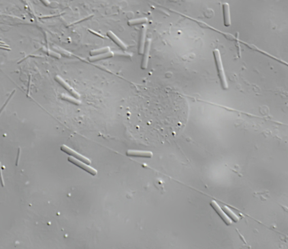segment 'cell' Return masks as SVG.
I'll list each match as a JSON object with an SVG mask.
<instances>
[{
    "instance_id": "1",
    "label": "cell",
    "mask_w": 288,
    "mask_h": 249,
    "mask_svg": "<svg viewBox=\"0 0 288 249\" xmlns=\"http://www.w3.org/2000/svg\"><path fill=\"white\" fill-rule=\"evenodd\" d=\"M213 54L215 65H216V67L217 68L218 76L220 79L221 86L223 88V90H226L229 88V85H228L226 77L225 70H224L220 52L218 49H215L213 51Z\"/></svg>"
},
{
    "instance_id": "4",
    "label": "cell",
    "mask_w": 288,
    "mask_h": 249,
    "mask_svg": "<svg viewBox=\"0 0 288 249\" xmlns=\"http://www.w3.org/2000/svg\"><path fill=\"white\" fill-rule=\"evenodd\" d=\"M55 81H56L59 84H60L61 86H62L65 90L68 91L69 93L71 94L73 97L77 98V99L79 98L80 95L79 94L78 92L75 91L74 88L71 87L70 85H69L65 81H64L63 79L61 78L60 76H59V75L55 76Z\"/></svg>"
},
{
    "instance_id": "9",
    "label": "cell",
    "mask_w": 288,
    "mask_h": 249,
    "mask_svg": "<svg viewBox=\"0 0 288 249\" xmlns=\"http://www.w3.org/2000/svg\"><path fill=\"white\" fill-rule=\"evenodd\" d=\"M107 36H108L118 46H119L120 49L123 50H127V46L113 32H112V31H108L107 32Z\"/></svg>"
},
{
    "instance_id": "11",
    "label": "cell",
    "mask_w": 288,
    "mask_h": 249,
    "mask_svg": "<svg viewBox=\"0 0 288 249\" xmlns=\"http://www.w3.org/2000/svg\"><path fill=\"white\" fill-rule=\"evenodd\" d=\"M113 56V52H111V51L110 52V51H109V52H107V53H104V54H100V55L92 56L90 57V58H88V60H89L90 62H96V61H99V60H104V59H107V58H112Z\"/></svg>"
},
{
    "instance_id": "13",
    "label": "cell",
    "mask_w": 288,
    "mask_h": 249,
    "mask_svg": "<svg viewBox=\"0 0 288 249\" xmlns=\"http://www.w3.org/2000/svg\"><path fill=\"white\" fill-rule=\"evenodd\" d=\"M109 51H110V48L109 47H103V48H101V49L92 50L90 52V54L91 55V56H95V55L103 54L107 53V52H109Z\"/></svg>"
},
{
    "instance_id": "2",
    "label": "cell",
    "mask_w": 288,
    "mask_h": 249,
    "mask_svg": "<svg viewBox=\"0 0 288 249\" xmlns=\"http://www.w3.org/2000/svg\"><path fill=\"white\" fill-rule=\"evenodd\" d=\"M60 150H62L63 152H65L67 154L69 155L72 156L73 158H75L78 160H79L82 162H83L85 164L90 165L91 164V160L87 158L84 156L76 152L75 150L69 148L67 146L63 145L61 146L60 147Z\"/></svg>"
},
{
    "instance_id": "8",
    "label": "cell",
    "mask_w": 288,
    "mask_h": 249,
    "mask_svg": "<svg viewBox=\"0 0 288 249\" xmlns=\"http://www.w3.org/2000/svg\"><path fill=\"white\" fill-rule=\"evenodd\" d=\"M222 11H223V24L226 27H229L231 26V16H230V5L228 3L222 4Z\"/></svg>"
},
{
    "instance_id": "5",
    "label": "cell",
    "mask_w": 288,
    "mask_h": 249,
    "mask_svg": "<svg viewBox=\"0 0 288 249\" xmlns=\"http://www.w3.org/2000/svg\"><path fill=\"white\" fill-rule=\"evenodd\" d=\"M210 205L213 208L215 211H216L219 216L222 219L223 222L226 224L227 226H230L232 223V221L230 219V218L227 216L226 214L223 212V210L218 205V204L215 201H212L210 203Z\"/></svg>"
},
{
    "instance_id": "15",
    "label": "cell",
    "mask_w": 288,
    "mask_h": 249,
    "mask_svg": "<svg viewBox=\"0 0 288 249\" xmlns=\"http://www.w3.org/2000/svg\"><path fill=\"white\" fill-rule=\"evenodd\" d=\"M148 21V19L146 18H141L137 19L132 20L128 22V24L130 26H134L137 24H140L142 23H145Z\"/></svg>"
},
{
    "instance_id": "10",
    "label": "cell",
    "mask_w": 288,
    "mask_h": 249,
    "mask_svg": "<svg viewBox=\"0 0 288 249\" xmlns=\"http://www.w3.org/2000/svg\"><path fill=\"white\" fill-rule=\"evenodd\" d=\"M146 33V26H144L141 29V36L140 39L139 49V54L140 55L143 54L144 52V50L145 45Z\"/></svg>"
},
{
    "instance_id": "12",
    "label": "cell",
    "mask_w": 288,
    "mask_h": 249,
    "mask_svg": "<svg viewBox=\"0 0 288 249\" xmlns=\"http://www.w3.org/2000/svg\"><path fill=\"white\" fill-rule=\"evenodd\" d=\"M61 98L63 100L67 101L69 102H71V104H74L75 105H79L81 104V102L79 100H78L77 98L75 97H71L69 96L67 94H62L61 95Z\"/></svg>"
},
{
    "instance_id": "7",
    "label": "cell",
    "mask_w": 288,
    "mask_h": 249,
    "mask_svg": "<svg viewBox=\"0 0 288 249\" xmlns=\"http://www.w3.org/2000/svg\"><path fill=\"white\" fill-rule=\"evenodd\" d=\"M126 155L131 157H139L144 158H152V152L148 151H139V150H128L126 152Z\"/></svg>"
},
{
    "instance_id": "3",
    "label": "cell",
    "mask_w": 288,
    "mask_h": 249,
    "mask_svg": "<svg viewBox=\"0 0 288 249\" xmlns=\"http://www.w3.org/2000/svg\"><path fill=\"white\" fill-rule=\"evenodd\" d=\"M68 160L69 162H71L72 164L77 166L78 167L84 170V171L90 173L92 175H97V171L96 169H95L92 168L90 166H88V165L85 164L84 163H83L79 162V160H77L76 159L73 158L72 157H69Z\"/></svg>"
},
{
    "instance_id": "14",
    "label": "cell",
    "mask_w": 288,
    "mask_h": 249,
    "mask_svg": "<svg viewBox=\"0 0 288 249\" xmlns=\"http://www.w3.org/2000/svg\"><path fill=\"white\" fill-rule=\"evenodd\" d=\"M223 209L224 211H225V212H226L229 216H230L231 218L235 222H237V221L239 220V218L237 217V216L235 214L233 213V211L231 210L230 209H229V207H227L225 206V207H223Z\"/></svg>"
},
{
    "instance_id": "6",
    "label": "cell",
    "mask_w": 288,
    "mask_h": 249,
    "mask_svg": "<svg viewBox=\"0 0 288 249\" xmlns=\"http://www.w3.org/2000/svg\"><path fill=\"white\" fill-rule=\"evenodd\" d=\"M150 47H151V39L149 38L146 41V43L145 45V47L144 50V56H143V60H142V63H141V69L143 70H145L148 68Z\"/></svg>"
},
{
    "instance_id": "16",
    "label": "cell",
    "mask_w": 288,
    "mask_h": 249,
    "mask_svg": "<svg viewBox=\"0 0 288 249\" xmlns=\"http://www.w3.org/2000/svg\"><path fill=\"white\" fill-rule=\"evenodd\" d=\"M15 90H14V91H13V92H12V94H10V96H9V98H8L7 99V100H6V102H5V103L4 104V105H3V107H2V109H1V110H0V114L1 113V112L2 111V110H3V109H4V108L5 107V106H6L7 105V104H8V102H9V101L10 100V99L11 98V97H12V96H13L14 94V93H15Z\"/></svg>"
},
{
    "instance_id": "18",
    "label": "cell",
    "mask_w": 288,
    "mask_h": 249,
    "mask_svg": "<svg viewBox=\"0 0 288 249\" xmlns=\"http://www.w3.org/2000/svg\"><path fill=\"white\" fill-rule=\"evenodd\" d=\"M2 171H1V163H0V177H0V179H1V181L2 185V186H3L4 185H3V178H2Z\"/></svg>"
},
{
    "instance_id": "17",
    "label": "cell",
    "mask_w": 288,
    "mask_h": 249,
    "mask_svg": "<svg viewBox=\"0 0 288 249\" xmlns=\"http://www.w3.org/2000/svg\"><path fill=\"white\" fill-rule=\"evenodd\" d=\"M88 30H89V31H90V32H91V33H92V34H95V35H96V36H99V37H101V38H105L104 36H103V35H101V34H100V33H97L96 32H95V31H94V30H91V29H88Z\"/></svg>"
}]
</instances>
